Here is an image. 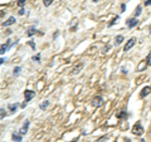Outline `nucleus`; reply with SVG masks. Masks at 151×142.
<instances>
[{
	"mask_svg": "<svg viewBox=\"0 0 151 142\" xmlns=\"http://www.w3.org/2000/svg\"><path fill=\"white\" fill-rule=\"evenodd\" d=\"M131 132H132V135H135V136H138V137L142 136L144 132H145V128H144L142 123H141V121H137L136 123L132 126Z\"/></svg>",
	"mask_w": 151,
	"mask_h": 142,
	"instance_id": "nucleus-1",
	"label": "nucleus"
},
{
	"mask_svg": "<svg viewBox=\"0 0 151 142\" xmlns=\"http://www.w3.org/2000/svg\"><path fill=\"white\" fill-rule=\"evenodd\" d=\"M29 127H30V121H29V119H25V122L23 123L21 128H20V130H19L18 132L21 135V136H24V135L28 133V131H29Z\"/></svg>",
	"mask_w": 151,
	"mask_h": 142,
	"instance_id": "nucleus-2",
	"label": "nucleus"
},
{
	"mask_svg": "<svg viewBox=\"0 0 151 142\" xmlns=\"http://www.w3.org/2000/svg\"><path fill=\"white\" fill-rule=\"evenodd\" d=\"M35 97V92L34 91H30V89H25L24 91V98H25V102H30L31 99Z\"/></svg>",
	"mask_w": 151,
	"mask_h": 142,
	"instance_id": "nucleus-3",
	"label": "nucleus"
},
{
	"mask_svg": "<svg viewBox=\"0 0 151 142\" xmlns=\"http://www.w3.org/2000/svg\"><path fill=\"white\" fill-rule=\"evenodd\" d=\"M137 24H138V20H137V18H135V17H132L126 20V25H127L128 29H134Z\"/></svg>",
	"mask_w": 151,
	"mask_h": 142,
	"instance_id": "nucleus-4",
	"label": "nucleus"
},
{
	"mask_svg": "<svg viewBox=\"0 0 151 142\" xmlns=\"http://www.w3.org/2000/svg\"><path fill=\"white\" fill-rule=\"evenodd\" d=\"M136 44V38H130V39L126 42V44H125V47H124V50L125 52H128L130 49H132V47Z\"/></svg>",
	"mask_w": 151,
	"mask_h": 142,
	"instance_id": "nucleus-5",
	"label": "nucleus"
},
{
	"mask_svg": "<svg viewBox=\"0 0 151 142\" xmlns=\"http://www.w3.org/2000/svg\"><path fill=\"white\" fill-rule=\"evenodd\" d=\"M103 105V98L101 96H96V97H93V99H92V106L93 107H96V108H98V107H101Z\"/></svg>",
	"mask_w": 151,
	"mask_h": 142,
	"instance_id": "nucleus-6",
	"label": "nucleus"
},
{
	"mask_svg": "<svg viewBox=\"0 0 151 142\" xmlns=\"http://www.w3.org/2000/svg\"><path fill=\"white\" fill-rule=\"evenodd\" d=\"M11 44H13V40H11V39H8L4 44H1V49H0V53H1V55L4 54V53H5L9 48H11Z\"/></svg>",
	"mask_w": 151,
	"mask_h": 142,
	"instance_id": "nucleus-7",
	"label": "nucleus"
},
{
	"mask_svg": "<svg viewBox=\"0 0 151 142\" xmlns=\"http://www.w3.org/2000/svg\"><path fill=\"white\" fill-rule=\"evenodd\" d=\"M149 94H151V87L150 86H146V87H144L142 89H141L140 98H145V97H147Z\"/></svg>",
	"mask_w": 151,
	"mask_h": 142,
	"instance_id": "nucleus-8",
	"label": "nucleus"
},
{
	"mask_svg": "<svg viewBox=\"0 0 151 142\" xmlns=\"http://www.w3.org/2000/svg\"><path fill=\"white\" fill-rule=\"evenodd\" d=\"M15 21H17V19H15V17H10V18H8L3 23V27H5V28H8V27H10V25L13 24H15Z\"/></svg>",
	"mask_w": 151,
	"mask_h": 142,
	"instance_id": "nucleus-9",
	"label": "nucleus"
},
{
	"mask_svg": "<svg viewBox=\"0 0 151 142\" xmlns=\"http://www.w3.org/2000/svg\"><path fill=\"white\" fill-rule=\"evenodd\" d=\"M18 108H19V103H9L8 105V109L10 113H15L18 111Z\"/></svg>",
	"mask_w": 151,
	"mask_h": 142,
	"instance_id": "nucleus-10",
	"label": "nucleus"
},
{
	"mask_svg": "<svg viewBox=\"0 0 151 142\" xmlns=\"http://www.w3.org/2000/svg\"><path fill=\"white\" fill-rule=\"evenodd\" d=\"M11 140L14 142H21L23 141V136L19 132H14V133H11Z\"/></svg>",
	"mask_w": 151,
	"mask_h": 142,
	"instance_id": "nucleus-11",
	"label": "nucleus"
},
{
	"mask_svg": "<svg viewBox=\"0 0 151 142\" xmlns=\"http://www.w3.org/2000/svg\"><path fill=\"white\" fill-rule=\"evenodd\" d=\"M38 31H39V30H37L35 25H34V27H29V28L27 29V35H28V37H33V35H35Z\"/></svg>",
	"mask_w": 151,
	"mask_h": 142,
	"instance_id": "nucleus-12",
	"label": "nucleus"
},
{
	"mask_svg": "<svg viewBox=\"0 0 151 142\" xmlns=\"http://www.w3.org/2000/svg\"><path fill=\"white\" fill-rule=\"evenodd\" d=\"M127 112H126V111H120L118 113H117V115H116V118H117V119H124V118H127Z\"/></svg>",
	"mask_w": 151,
	"mask_h": 142,
	"instance_id": "nucleus-13",
	"label": "nucleus"
},
{
	"mask_svg": "<svg viewBox=\"0 0 151 142\" xmlns=\"http://www.w3.org/2000/svg\"><path fill=\"white\" fill-rule=\"evenodd\" d=\"M124 40H125L124 35H116V38H115V45L117 47V45H120V44H122Z\"/></svg>",
	"mask_w": 151,
	"mask_h": 142,
	"instance_id": "nucleus-14",
	"label": "nucleus"
},
{
	"mask_svg": "<svg viewBox=\"0 0 151 142\" xmlns=\"http://www.w3.org/2000/svg\"><path fill=\"white\" fill-rule=\"evenodd\" d=\"M141 13H142V6H141V5H137L136 9H135V11H134V17H135V18L140 17Z\"/></svg>",
	"mask_w": 151,
	"mask_h": 142,
	"instance_id": "nucleus-15",
	"label": "nucleus"
},
{
	"mask_svg": "<svg viewBox=\"0 0 151 142\" xmlns=\"http://www.w3.org/2000/svg\"><path fill=\"white\" fill-rule=\"evenodd\" d=\"M82 68H83V63H80V64H78L77 67H74V68H73L72 73H73V74H78V73H80V72L82 71Z\"/></svg>",
	"mask_w": 151,
	"mask_h": 142,
	"instance_id": "nucleus-16",
	"label": "nucleus"
},
{
	"mask_svg": "<svg viewBox=\"0 0 151 142\" xmlns=\"http://www.w3.org/2000/svg\"><path fill=\"white\" fill-rule=\"evenodd\" d=\"M48 106H49V101L45 99V101H43V102L39 105V108L42 109V111H45V109L48 108Z\"/></svg>",
	"mask_w": 151,
	"mask_h": 142,
	"instance_id": "nucleus-17",
	"label": "nucleus"
},
{
	"mask_svg": "<svg viewBox=\"0 0 151 142\" xmlns=\"http://www.w3.org/2000/svg\"><path fill=\"white\" fill-rule=\"evenodd\" d=\"M118 19H120V17H118V15H116V17H115V18H113V19H112V20H111V21H110V23H108V28H111V27H113V25H115L116 23H117V20H118Z\"/></svg>",
	"mask_w": 151,
	"mask_h": 142,
	"instance_id": "nucleus-18",
	"label": "nucleus"
},
{
	"mask_svg": "<svg viewBox=\"0 0 151 142\" xmlns=\"http://www.w3.org/2000/svg\"><path fill=\"white\" fill-rule=\"evenodd\" d=\"M20 72H21V67H15L13 69V74H14L15 77H18V75L20 74Z\"/></svg>",
	"mask_w": 151,
	"mask_h": 142,
	"instance_id": "nucleus-19",
	"label": "nucleus"
},
{
	"mask_svg": "<svg viewBox=\"0 0 151 142\" xmlns=\"http://www.w3.org/2000/svg\"><path fill=\"white\" fill-rule=\"evenodd\" d=\"M0 112H1V113H0V118H1V119H4V118L6 117V116H8V112H6L4 108L0 109Z\"/></svg>",
	"mask_w": 151,
	"mask_h": 142,
	"instance_id": "nucleus-20",
	"label": "nucleus"
},
{
	"mask_svg": "<svg viewBox=\"0 0 151 142\" xmlns=\"http://www.w3.org/2000/svg\"><path fill=\"white\" fill-rule=\"evenodd\" d=\"M146 65H151V50L149 52V54H147V57H146Z\"/></svg>",
	"mask_w": 151,
	"mask_h": 142,
	"instance_id": "nucleus-21",
	"label": "nucleus"
},
{
	"mask_svg": "<svg viewBox=\"0 0 151 142\" xmlns=\"http://www.w3.org/2000/svg\"><path fill=\"white\" fill-rule=\"evenodd\" d=\"M28 45H30V48L33 49V50L37 49V45H35V43H34L33 40H29V42H28Z\"/></svg>",
	"mask_w": 151,
	"mask_h": 142,
	"instance_id": "nucleus-22",
	"label": "nucleus"
},
{
	"mask_svg": "<svg viewBox=\"0 0 151 142\" xmlns=\"http://www.w3.org/2000/svg\"><path fill=\"white\" fill-rule=\"evenodd\" d=\"M53 1H54V0H43V4H44V6H49V5H52Z\"/></svg>",
	"mask_w": 151,
	"mask_h": 142,
	"instance_id": "nucleus-23",
	"label": "nucleus"
},
{
	"mask_svg": "<svg viewBox=\"0 0 151 142\" xmlns=\"http://www.w3.org/2000/svg\"><path fill=\"white\" fill-rule=\"evenodd\" d=\"M25 3H27V0H18V6H20V8H24Z\"/></svg>",
	"mask_w": 151,
	"mask_h": 142,
	"instance_id": "nucleus-24",
	"label": "nucleus"
},
{
	"mask_svg": "<svg viewBox=\"0 0 151 142\" xmlns=\"http://www.w3.org/2000/svg\"><path fill=\"white\" fill-rule=\"evenodd\" d=\"M31 59H33L34 62H40V54H39V53H38V54H37V55H34Z\"/></svg>",
	"mask_w": 151,
	"mask_h": 142,
	"instance_id": "nucleus-25",
	"label": "nucleus"
},
{
	"mask_svg": "<svg viewBox=\"0 0 151 142\" xmlns=\"http://www.w3.org/2000/svg\"><path fill=\"white\" fill-rule=\"evenodd\" d=\"M107 138H108V136H106V135H105V136H102V137H101V138H98V140H97V142H102V141L107 140Z\"/></svg>",
	"mask_w": 151,
	"mask_h": 142,
	"instance_id": "nucleus-26",
	"label": "nucleus"
},
{
	"mask_svg": "<svg viewBox=\"0 0 151 142\" xmlns=\"http://www.w3.org/2000/svg\"><path fill=\"white\" fill-rule=\"evenodd\" d=\"M126 11V4L125 3H122L121 4V13H125Z\"/></svg>",
	"mask_w": 151,
	"mask_h": 142,
	"instance_id": "nucleus-27",
	"label": "nucleus"
},
{
	"mask_svg": "<svg viewBox=\"0 0 151 142\" xmlns=\"http://www.w3.org/2000/svg\"><path fill=\"white\" fill-rule=\"evenodd\" d=\"M144 5H145V6H151V0H145V1H144Z\"/></svg>",
	"mask_w": 151,
	"mask_h": 142,
	"instance_id": "nucleus-28",
	"label": "nucleus"
},
{
	"mask_svg": "<svg viewBox=\"0 0 151 142\" xmlns=\"http://www.w3.org/2000/svg\"><path fill=\"white\" fill-rule=\"evenodd\" d=\"M59 35V30H55V33H53V39H57Z\"/></svg>",
	"mask_w": 151,
	"mask_h": 142,
	"instance_id": "nucleus-29",
	"label": "nucleus"
},
{
	"mask_svg": "<svg viewBox=\"0 0 151 142\" xmlns=\"http://www.w3.org/2000/svg\"><path fill=\"white\" fill-rule=\"evenodd\" d=\"M18 14H19V15H24V14H25V9H24V8H20V10H19Z\"/></svg>",
	"mask_w": 151,
	"mask_h": 142,
	"instance_id": "nucleus-30",
	"label": "nucleus"
},
{
	"mask_svg": "<svg viewBox=\"0 0 151 142\" xmlns=\"http://www.w3.org/2000/svg\"><path fill=\"white\" fill-rule=\"evenodd\" d=\"M121 71H122V73H124V74H127V73H128L127 68H125V67H122V68H121Z\"/></svg>",
	"mask_w": 151,
	"mask_h": 142,
	"instance_id": "nucleus-31",
	"label": "nucleus"
},
{
	"mask_svg": "<svg viewBox=\"0 0 151 142\" xmlns=\"http://www.w3.org/2000/svg\"><path fill=\"white\" fill-rule=\"evenodd\" d=\"M77 27H78V23L76 24V25H73V27L71 28V31H76V30H77Z\"/></svg>",
	"mask_w": 151,
	"mask_h": 142,
	"instance_id": "nucleus-32",
	"label": "nucleus"
},
{
	"mask_svg": "<svg viewBox=\"0 0 151 142\" xmlns=\"http://www.w3.org/2000/svg\"><path fill=\"white\" fill-rule=\"evenodd\" d=\"M11 33H13V30H10V29H6V30H5V34H6V35H10Z\"/></svg>",
	"mask_w": 151,
	"mask_h": 142,
	"instance_id": "nucleus-33",
	"label": "nucleus"
},
{
	"mask_svg": "<svg viewBox=\"0 0 151 142\" xmlns=\"http://www.w3.org/2000/svg\"><path fill=\"white\" fill-rule=\"evenodd\" d=\"M110 48H111V47H110V45H107L106 48L103 49V53H107V52H108V50H110Z\"/></svg>",
	"mask_w": 151,
	"mask_h": 142,
	"instance_id": "nucleus-34",
	"label": "nucleus"
},
{
	"mask_svg": "<svg viewBox=\"0 0 151 142\" xmlns=\"http://www.w3.org/2000/svg\"><path fill=\"white\" fill-rule=\"evenodd\" d=\"M5 62H6V58H4V57H1V62H0V63H1V64H4Z\"/></svg>",
	"mask_w": 151,
	"mask_h": 142,
	"instance_id": "nucleus-35",
	"label": "nucleus"
},
{
	"mask_svg": "<svg viewBox=\"0 0 151 142\" xmlns=\"http://www.w3.org/2000/svg\"><path fill=\"white\" fill-rule=\"evenodd\" d=\"M27 105H28V103H27V102H24L23 105H20V107H21V108H25V107H27Z\"/></svg>",
	"mask_w": 151,
	"mask_h": 142,
	"instance_id": "nucleus-36",
	"label": "nucleus"
},
{
	"mask_svg": "<svg viewBox=\"0 0 151 142\" xmlns=\"http://www.w3.org/2000/svg\"><path fill=\"white\" fill-rule=\"evenodd\" d=\"M125 142H131V140H130V138H126Z\"/></svg>",
	"mask_w": 151,
	"mask_h": 142,
	"instance_id": "nucleus-37",
	"label": "nucleus"
},
{
	"mask_svg": "<svg viewBox=\"0 0 151 142\" xmlns=\"http://www.w3.org/2000/svg\"><path fill=\"white\" fill-rule=\"evenodd\" d=\"M92 1H93V3H98L100 0H92Z\"/></svg>",
	"mask_w": 151,
	"mask_h": 142,
	"instance_id": "nucleus-38",
	"label": "nucleus"
},
{
	"mask_svg": "<svg viewBox=\"0 0 151 142\" xmlns=\"http://www.w3.org/2000/svg\"><path fill=\"white\" fill-rule=\"evenodd\" d=\"M149 31H150V34H151V25H150V27H149Z\"/></svg>",
	"mask_w": 151,
	"mask_h": 142,
	"instance_id": "nucleus-39",
	"label": "nucleus"
},
{
	"mask_svg": "<svg viewBox=\"0 0 151 142\" xmlns=\"http://www.w3.org/2000/svg\"><path fill=\"white\" fill-rule=\"evenodd\" d=\"M140 142H145V140H141V141H140Z\"/></svg>",
	"mask_w": 151,
	"mask_h": 142,
	"instance_id": "nucleus-40",
	"label": "nucleus"
},
{
	"mask_svg": "<svg viewBox=\"0 0 151 142\" xmlns=\"http://www.w3.org/2000/svg\"><path fill=\"white\" fill-rule=\"evenodd\" d=\"M150 109H151V106H150Z\"/></svg>",
	"mask_w": 151,
	"mask_h": 142,
	"instance_id": "nucleus-41",
	"label": "nucleus"
}]
</instances>
